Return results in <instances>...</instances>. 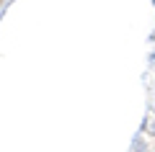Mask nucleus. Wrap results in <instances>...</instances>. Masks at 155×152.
<instances>
[{
    "label": "nucleus",
    "mask_w": 155,
    "mask_h": 152,
    "mask_svg": "<svg viewBox=\"0 0 155 152\" xmlns=\"http://www.w3.org/2000/svg\"><path fill=\"white\" fill-rule=\"evenodd\" d=\"M150 131H153V134H155V124H153V126H150Z\"/></svg>",
    "instance_id": "obj_1"
}]
</instances>
